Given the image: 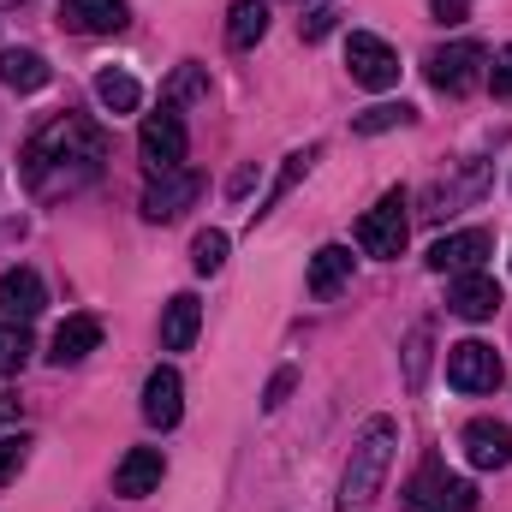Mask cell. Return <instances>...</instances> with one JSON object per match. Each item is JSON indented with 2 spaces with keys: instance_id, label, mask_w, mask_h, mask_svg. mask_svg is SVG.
Segmentation results:
<instances>
[{
  "instance_id": "cell-1",
  "label": "cell",
  "mask_w": 512,
  "mask_h": 512,
  "mask_svg": "<svg viewBox=\"0 0 512 512\" xmlns=\"http://www.w3.org/2000/svg\"><path fill=\"white\" fill-rule=\"evenodd\" d=\"M102 161H108V137L66 114V120H54V126L24 149V179H30L36 191H60V185L72 191V185L96 179Z\"/></svg>"
},
{
  "instance_id": "cell-2",
  "label": "cell",
  "mask_w": 512,
  "mask_h": 512,
  "mask_svg": "<svg viewBox=\"0 0 512 512\" xmlns=\"http://www.w3.org/2000/svg\"><path fill=\"white\" fill-rule=\"evenodd\" d=\"M393 447H399V423L393 417H370L352 441V465H346V483H340V512H364L382 495V477L393 465Z\"/></svg>"
},
{
  "instance_id": "cell-3",
  "label": "cell",
  "mask_w": 512,
  "mask_h": 512,
  "mask_svg": "<svg viewBox=\"0 0 512 512\" xmlns=\"http://www.w3.org/2000/svg\"><path fill=\"white\" fill-rule=\"evenodd\" d=\"M423 72L441 96H471L477 84H489V48L483 42H447V48L429 54Z\"/></svg>"
},
{
  "instance_id": "cell-4",
  "label": "cell",
  "mask_w": 512,
  "mask_h": 512,
  "mask_svg": "<svg viewBox=\"0 0 512 512\" xmlns=\"http://www.w3.org/2000/svg\"><path fill=\"white\" fill-rule=\"evenodd\" d=\"M477 507V489L471 477L447 471V465H423L411 483H405V512H471Z\"/></svg>"
},
{
  "instance_id": "cell-5",
  "label": "cell",
  "mask_w": 512,
  "mask_h": 512,
  "mask_svg": "<svg viewBox=\"0 0 512 512\" xmlns=\"http://www.w3.org/2000/svg\"><path fill=\"white\" fill-rule=\"evenodd\" d=\"M405 239H411L405 191H387L382 203L358 221V245H364V256H382V262H393V256H405Z\"/></svg>"
},
{
  "instance_id": "cell-6",
  "label": "cell",
  "mask_w": 512,
  "mask_h": 512,
  "mask_svg": "<svg viewBox=\"0 0 512 512\" xmlns=\"http://www.w3.org/2000/svg\"><path fill=\"white\" fill-rule=\"evenodd\" d=\"M137 155H143L149 173H173V167H185V120H179L173 108L149 114V120L137 126Z\"/></svg>"
},
{
  "instance_id": "cell-7",
  "label": "cell",
  "mask_w": 512,
  "mask_h": 512,
  "mask_svg": "<svg viewBox=\"0 0 512 512\" xmlns=\"http://www.w3.org/2000/svg\"><path fill=\"white\" fill-rule=\"evenodd\" d=\"M447 382L459 393H495L501 387V352L489 340H459L447 346Z\"/></svg>"
},
{
  "instance_id": "cell-8",
  "label": "cell",
  "mask_w": 512,
  "mask_h": 512,
  "mask_svg": "<svg viewBox=\"0 0 512 512\" xmlns=\"http://www.w3.org/2000/svg\"><path fill=\"white\" fill-rule=\"evenodd\" d=\"M346 66H352V84H364V90H393L399 84V54L387 48L382 36H370V30H352Z\"/></svg>"
},
{
  "instance_id": "cell-9",
  "label": "cell",
  "mask_w": 512,
  "mask_h": 512,
  "mask_svg": "<svg viewBox=\"0 0 512 512\" xmlns=\"http://www.w3.org/2000/svg\"><path fill=\"white\" fill-rule=\"evenodd\" d=\"M197 191H203V179H197L191 167L155 173V179H149V191H143V221H179V215L197 203Z\"/></svg>"
},
{
  "instance_id": "cell-10",
  "label": "cell",
  "mask_w": 512,
  "mask_h": 512,
  "mask_svg": "<svg viewBox=\"0 0 512 512\" xmlns=\"http://www.w3.org/2000/svg\"><path fill=\"white\" fill-rule=\"evenodd\" d=\"M489 251H495V233L489 227H465V233H447V239L429 245V268L435 274H471V268H483Z\"/></svg>"
},
{
  "instance_id": "cell-11",
  "label": "cell",
  "mask_w": 512,
  "mask_h": 512,
  "mask_svg": "<svg viewBox=\"0 0 512 512\" xmlns=\"http://www.w3.org/2000/svg\"><path fill=\"white\" fill-rule=\"evenodd\" d=\"M447 304H453V316H465V322H489V316L501 310V280H495V274H483V268L453 274Z\"/></svg>"
},
{
  "instance_id": "cell-12",
  "label": "cell",
  "mask_w": 512,
  "mask_h": 512,
  "mask_svg": "<svg viewBox=\"0 0 512 512\" xmlns=\"http://www.w3.org/2000/svg\"><path fill=\"white\" fill-rule=\"evenodd\" d=\"M465 459L477 465V471H507L512 465V429L501 417H477V423H465Z\"/></svg>"
},
{
  "instance_id": "cell-13",
  "label": "cell",
  "mask_w": 512,
  "mask_h": 512,
  "mask_svg": "<svg viewBox=\"0 0 512 512\" xmlns=\"http://www.w3.org/2000/svg\"><path fill=\"white\" fill-rule=\"evenodd\" d=\"M179 417H185V382H179V370L155 364L149 382H143V423L149 429H173Z\"/></svg>"
},
{
  "instance_id": "cell-14",
  "label": "cell",
  "mask_w": 512,
  "mask_h": 512,
  "mask_svg": "<svg viewBox=\"0 0 512 512\" xmlns=\"http://www.w3.org/2000/svg\"><path fill=\"white\" fill-rule=\"evenodd\" d=\"M161 477H167V459H161V447H131L126 459L114 465V495L143 501V495H155V489H161Z\"/></svg>"
},
{
  "instance_id": "cell-15",
  "label": "cell",
  "mask_w": 512,
  "mask_h": 512,
  "mask_svg": "<svg viewBox=\"0 0 512 512\" xmlns=\"http://www.w3.org/2000/svg\"><path fill=\"white\" fill-rule=\"evenodd\" d=\"M126 18V0H60V24L78 36H114V30H126Z\"/></svg>"
},
{
  "instance_id": "cell-16",
  "label": "cell",
  "mask_w": 512,
  "mask_h": 512,
  "mask_svg": "<svg viewBox=\"0 0 512 512\" xmlns=\"http://www.w3.org/2000/svg\"><path fill=\"white\" fill-rule=\"evenodd\" d=\"M42 304H48V292H42L36 268H6L0 274V316L6 322H30V316H42Z\"/></svg>"
},
{
  "instance_id": "cell-17",
  "label": "cell",
  "mask_w": 512,
  "mask_h": 512,
  "mask_svg": "<svg viewBox=\"0 0 512 512\" xmlns=\"http://www.w3.org/2000/svg\"><path fill=\"white\" fill-rule=\"evenodd\" d=\"M197 328H203V304H197V292L167 298V310H161V346H167V352H191Z\"/></svg>"
},
{
  "instance_id": "cell-18",
  "label": "cell",
  "mask_w": 512,
  "mask_h": 512,
  "mask_svg": "<svg viewBox=\"0 0 512 512\" xmlns=\"http://www.w3.org/2000/svg\"><path fill=\"white\" fill-rule=\"evenodd\" d=\"M96 346H102V322H96V316H66V322L54 328V352H48V358L66 370V364H84Z\"/></svg>"
},
{
  "instance_id": "cell-19",
  "label": "cell",
  "mask_w": 512,
  "mask_h": 512,
  "mask_svg": "<svg viewBox=\"0 0 512 512\" xmlns=\"http://www.w3.org/2000/svg\"><path fill=\"white\" fill-rule=\"evenodd\" d=\"M54 72H48V60L36 54V48H6L0 54V84L6 90H18V96H30V90H42Z\"/></svg>"
},
{
  "instance_id": "cell-20",
  "label": "cell",
  "mask_w": 512,
  "mask_h": 512,
  "mask_svg": "<svg viewBox=\"0 0 512 512\" xmlns=\"http://www.w3.org/2000/svg\"><path fill=\"white\" fill-rule=\"evenodd\" d=\"M352 280V251L346 245H322L310 256V298H334Z\"/></svg>"
},
{
  "instance_id": "cell-21",
  "label": "cell",
  "mask_w": 512,
  "mask_h": 512,
  "mask_svg": "<svg viewBox=\"0 0 512 512\" xmlns=\"http://www.w3.org/2000/svg\"><path fill=\"white\" fill-rule=\"evenodd\" d=\"M262 36H268V0H239L227 12V42L233 48H256Z\"/></svg>"
},
{
  "instance_id": "cell-22",
  "label": "cell",
  "mask_w": 512,
  "mask_h": 512,
  "mask_svg": "<svg viewBox=\"0 0 512 512\" xmlns=\"http://www.w3.org/2000/svg\"><path fill=\"white\" fill-rule=\"evenodd\" d=\"M96 102H102L108 114H131V108L143 102V90H137L131 72H114V66H108V72H96Z\"/></svg>"
},
{
  "instance_id": "cell-23",
  "label": "cell",
  "mask_w": 512,
  "mask_h": 512,
  "mask_svg": "<svg viewBox=\"0 0 512 512\" xmlns=\"http://www.w3.org/2000/svg\"><path fill=\"white\" fill-rule=\"evenodd\" d=\"M393 126H411V108H405V102H376V108H364V114L352 120L358 137H376V131H393Z\"/></svg>"
},
{
  "instance_id": "cell-24",
  "label": "cell",
  "mask_w": 512,
  "mask_h": 512,
  "mask_svg": "<svg viewBox=\"0 0 512 512\" xmlns=\"http://www.w3.org/2000/svg\"><path fill=\"white\" fill-rule=\"evenodd\" d=\"M316 155H322L316 143H310V149H298V155H286V167H280V179H274V191H268V203L256 209V221H262V215H268V209H274V203H280V197H286V191H292V185H298L304 173H310V161H316Z\"/></svg>"
},
{
  "instance_id": "cell-25",
  "label": "cell",
  "mask_w": 512,
  "mask_h": 512,
  "mask_svg": "<svg viewBox=\"0 0 512 512\" xmlns=\"http://www.w3.org/2000/svg\"><path fill=\"white\" fill-rule=\"evenodd\" d=\"M30 364V334L24 322H0V376H18Z\"/></svg>"
},
{
  "instance_id": "cell-26",
  "label": "cell",
  "mask_w": 512,
  "mask_h": 512,
  "mask_svg": "<svg viewBox=\"0 0 512 512\" xmlns=\"http://www.w3.org/2000/svg\"><path fill=\"white\" fill-rule=\"evenodd\" d=\"M221 262H227V233H215V227L197 233V245H191V268H197V274H215Z\"/></svg>"
},
{
  "instance_id": "cell-27",
  "label": "cell",
  "mask_w": 512,
  "mask_h": 512,
  "mask_svg": "<svg viewBox=\"0 0 512 512\" xmlns=\"http://www.w3.org/2000/svg\"><path fill=\"white\" fill-rule=\"evenodd\" d=\"M30 459V435H0V483H12Z\"/></svg>"
},
{
  "instance_id": "cell-28",
  "label": "cell",
  "mask_w": 512,
  "mask_h": 512,
  "mask_svg": "<svg viewBox=\"0 0 512 512\" xmlns=\"http://www.w3.org/2000/svg\"><path fill=\"white\" fill-rule=\"evenodd\" d=\"M423 364H429V328H411V340H405V382L423 387Z\"/></svg>"
},
{
  "instance_id": "cell-29",
  "label": "cell",
  "mask_w": 512,
  "mask_h": 512,
  "mask_svg": "<svg viewBox=\"0 0 512 512\" xmlns=\"http://www.w3.org/2000/svg\"><path fill=\"white\" fill-rule=\"evenodd\" d=\"M489 90L512 102V48H501V54H495V66H489Z\"/></svg>"
},
{
  "instance_id": "cell-30",
  "label": "cell",
  "mask_w": 512,
  "mask_h": 512,
  "mask_svg": "<svg viewBox=\"0 0 512 512\" xmlns=\"http://www.w3.org/2000/svg\"><path fill=\"white\" fill-rule=\"evenodd\" d=\"M167 96H173V102H185V96H203V72H197V66H179V78L167 84Z\"/></svg>"
},
{
  "instance_id": "cell-31",
  "label": "cell",
  "mask_w": 512,
  "mask_h": 512,
  "mask_svg": "<svg viewBox=\"0 0 512 512\" xmlns=\"http://www.w3.org/2000/svg\"><path fill=\"white\" fill-rule=\"evenodd\" d=\"M429 12H435V24H465L471 0H429Z\"/></svg>"
},
{
  "instance_id": "cell-32",
  "label": "cell",
  "mask_w": 512,
  "mask_h": 512,
  "mask_svg": "<svg viewBox=\"0 0 512 512\" xmlns=\"http://www.w3.org/2000/svg\"><path fill=\"white\" fill-rule=\"evenodd\" d=\"M334 18H340L334 6H322V12H310V18H304V36H310V42H322V36L334 30Z\"/></svg>"
},
{
  "instance_id": "cell-33",
  "label": "cell",
  "mask_w": 512,
  "mask_h": 512,
  "mask_svg": "<svg viewBox=\"0 0 512 512\" xmlns=\"http://www.w3.org/2000/svg\"><path fill=\"white\" fill-rule=\"evenodd\" d=\"M286 393H292V370H280V376L268 382V399H262V405H268V411H280V399H286Z\"/></svg>"
},
{
  "instance_id": "cell-34",
  "label": "cell",
  "mask_w": 512,
  "mask_h": 512,
  "mask_svg": "<svg viewBox=\"0 0 512 512\" xmlns=\"http://www.w3.org/2000/svg\"><path fill=\"white\" fill-rule=\"evenodd\" d=\"M18 417V399H0V423H12Z\"/></svg>"
},
{
  "instance_id": "cell-35",
  "label": "cell",
  "mask_w": 512,
  "mask_h": 512,
  "mask_svg": "<svg viewBox=\"0 0 512 512\" xmlns=\"http://www.w3.org/2000/svg\"><path fill=\"white\" fill-rule=\"evenodd\" d=\"M0 6H12V0H0Z\"/></svg>"
}]
</instances>
